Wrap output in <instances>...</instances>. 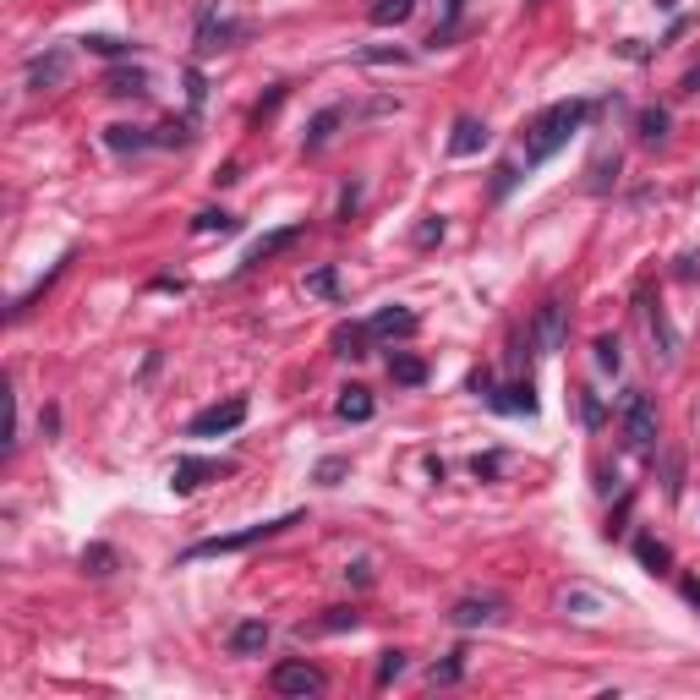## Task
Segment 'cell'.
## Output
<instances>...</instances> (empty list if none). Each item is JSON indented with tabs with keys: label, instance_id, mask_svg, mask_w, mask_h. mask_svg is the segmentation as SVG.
I'll return each instance as SVG.
<instances>
[{
	"label": "cell",
	"instance_id": "obj_45",
	"mask_svg": "<svg viewBox=\"0 0 700 700\" xmlns=\"http://www.w3.org/2000/svg\"><path fill=\"white\" fill-rule=\"evenodd\" d=\"M700 274V252H684L679 258V279H695Z\"/></svg>",
	"mask_w": 700,
	"mask_h": 700
},
{
	"label": "cell",
	"instance_id": "obj_46",
	"mask_svg": "<svg viewBox=\"0 0 700 700\" xmlns=\"http://www.w3.org/2000/svg\"><path fill=\"white\" fill-rule=\"evenodd\" d=\"M356 203H361V186H345V197H340V214L350 219V214H356Z\"/></svg>",
	"mask_w": 700,
	"mask_h": 700
},
{
	"label": "cell",
	"instance_id": "obj_42",
	"mask_svg": "<svg viewBox=\"0 0 700 700\" xmlns=\"http://www.w3.org/2000/svg\"><path fill=\"white\" fill-rule=\"evenodd\" d=\"M361 61H367V66H378V61H394V66H400V61H411V55H405V50H361Z\"/></svg>",
	"mask_w": 700,
	"mask_h": 700
},
{
	"label": "cell",
	"instance_id": "obj_36",
	"mask_svg": "<svg viewBox=\"0 0 700 700\" xmlns=\"http://www.w3.org/2000/svg\"><path fill=\"white\" fill-rule=\"evenodd\" d=\"M460 673H465V651H454L449 662H438V668H433V684H460Z\"/></svg>",
	"mask_w": 700,
	"mask_h": 700
},
{
	"label": "cell",
	"instance_id": "obj_38",
	"mask_svg": "<svg viewBox=\"0 0 700 700\" xmlns=\"http://www.w3.org/2000/svg\"><path fill=\"white\" fill-rule=\"evenodd\" d=\"M662 493H668V498L684 493V460H679V454H668V482H662Z\"/></svg>",
	"mask_w": 700,
	"mask_h": 700
},
{
	"label": "cell",
	"instance_id": "obj_3",
	"mask_svg": "<svg viewBox=\"0 0 700 700\" xmlns=\"http://www.w3.org/2000/svg\"><path fill=\"white\" fill-rule=\"evenodd\" d=\"M268 684H274V695H323L329 690V673L318 668V662L307 657H290V662H274V673H268Z\"/></svg>",
	"mask_w": 700,
	"mask_h": 700
},
{
	"label": "cell",
	"instance_id": "obj_28",
	"mask_svg": "<svg viewBox=\"0 0 700 700\" xmlns=\"http://www.w3.org/2000/svg\"><path fill=\"white\" fill-rule=\"evenodd\" d=\"M115 564H121V558H115V547H104V542L83 547V569H88V575H115Z\"/></svg>",
	"mask_w": 700,
	"mask_h": 700
},
{
	"label": "cell",
	"instance_id": "obj_19",
	"mask_svg": "<svg viewBox=\"0 0 700 700\" xmlns=\"http://www.w3.org/2000/svg\"><path fill=\"white\" fill-rule=\"evenodd\" d=\"M340 121H345V110H340V104L318 110V115H312V126H307V137H301V148H307V154H318V148L334 137V126H340Z\"/></svg>",
	"mask_w": 700,
	"mask_h": 700
},
{
	"label": "cell",
	"instance_id": "obj_41",
	"mask_svg": "<svg viewBox=\"0 0 700 700\" xmlns=\"http://www.w3.org/2000/svg\"><path fill=\"white\" fill-rule=\"evenodd\" d=\"M608 175H618V154L597 165V175H591V192H608Z\"/></svg>",
	"mask_w": 700,
	"mask_h": 700
},
{
	"label": "cell",
	"instance_id": "obj_17",
	"mask_svg": "<svg viewBox=\"0 0 700 700\" xmlns=\"http://www.w3.org/2000/svg\"><path fill=\"white\" fill-rule=\"evenodd\" d=\"M334 411H340V422H372V394L361 389V383H350V389H340V400H334Z\"/></svg>",
	"mask_w": 700,
	"mask_h": 700
},
{
	"label": "cell",
	"instance_id": "obj_5",
	"mask_svg": "<svg viewBox=\"0 0 700 700\" xmlns=\"http://www.w3.org/2000/svg\"><path fill=\"white\" fill-rule=\"evenodd\" d=\"M618 422H624V438L635 443V449H651V443H657V405H651L640 389H624V400H618Z\"/></svg>",
	"mask_w": 700,
	"mask_h": 700
},
{
	"label": "cell",
	"instance_id": "obj_40",
	"mask_svg": "<svg viewBox=\"0 0 700 700\" xmlns=\"http://www.w3.org/2000/svg\"><path fill=\"white\" fill-rule=\"evenodd\" d=\"M345 471H350L345 460H323V465H318V482H323V487H334V482H340Z\"/></svg>",
	"mask_w": 700,
	"mask_h": 700
},
{
	"label": "cell",
	"instance_id": "obj_24",
	"mask_svg": "<svg viewBox=\"0 0 700 700\" xmlns=\"http://www.w3.org/2000/svg\"><path fill=\"white\" fill-rule=\"evenodd\" d=\"M104 88H110L115 99H126V93H148V72L143 66H121V72L104 77Z\"/></svg>",
	"mask_w": 700,
	"mask_h": 700
},
{
	"label": "cell",
	"instance_id": "obj_44",
	"mask_svg": "<svg viewBox=\"0 0 700 700\" xmlns=\"http://www.w3.org/2000/svg\"><path fill=\"white\" fill-rule=\"evenodd\" d=\"M515 165H498V181H493V197H509V186H515Z\"/></svg>",
	"mask_w": 700,
	"mask_h": 700
},
{
	"label": "cell",
	"instance_id": "obj_9",
	"mask_svg": "<svg viewBox=\"0 0 700 700\" xmlns=\"http://www.w3.org/2000/svg\"><path fill=\"white\" fill-rule=\"evenodd\" d=\"M66 72H72V55L66 50H50V55H33L28 61V88L44 93V88H61Z\"/></svg>",
	"mask_w": 700,
	"mask_h": 700
},
{
	"label": "cell",
	"instance_id": "obj_4",
	"mask_svg": "<svg viewBox=\"0 0 700 700\" xmlns=\"http://www.w3.org/2000/svg\"><path fill=\"white\" fill-rule=\"evenodd\" d=\"M247 33H252L247 22L225 17L219 6H203V17H197V55H219V50H230V44H241Z\"/></svg>",
	"mask_w": 700,
	"mask_h": 700
},
{
	"label": "cell",
	"instance_id": "obj_29",
	"mask_svg": "<svg viewBox=\"0 0 700 700\" xmlns=\"http://www.w3.org/2000/svg\"><path fill=\"white\" fill-rule=\"evenodd\" d=\"M318 629H323V635H345V629H361V613L356 608H329L318 618Z\"/></svg>",
	"mask_w": 700,
	"mask_h": 700
},
{
	"label": "cell",
	"instance_id": "obj_15",
	"mask_svg": "<svg viewBox=\"0 0 700 700\" xmlns=\"http://www.w3.org/2000/svg\"><path fill=\"white\" fill-rule=\"evenodd\" d=\"M263 646H268V624H263V618H247V624L230 629V657H258Z\"/></svg>",
	"mask_w": 700,
	"mask_h": 700
},
{
	"label": "cell",
	"instance_id": "obj_16",
	"mask_svg": "<svg viewBox=\"0 0 700 700\" xmlns=\"http://www.w3.org/2000/svg\"><path fill=\"white\" fill-rule=\"evenodd\" d=\"M389 378L400 383V389H422V383H427V361L411 356V350H394V356H389Z\"/></svg>",
	"mask_w": 700,
	"mask_h": 700
},
{
	"label": "cell",
	"instance_id": "obj_20",
	"mask_svg": "<svg viewBox=\"0 0 700 700\" xmlns=\"http://www.w3.org/2000/svg\"><path fill=\"white\" fill-rule=\"evenodd\" d=\"M301 241V225H285V230H268L263 241H252V252H247V263H268L274 252H285V247H296Z\"/></svg>",
	"mask_w": 700,
	"mask_h": 700
},
{
	"label": "cell",
	"instance_id": "obj_7",
	"mask_svg": "<svg viewBox=\"0 0 700 700\" xmlns=\"http://www.w3.org/2000/svg\"><path fill=\"white\" fill-rule=\"evenodd\" d=\"M241 422H247V400H219L186 422V438H219V433H236Z\"/></svg>",
	"mask_w": 700,
	"mask_h": 700
},
{
	"label": "cell",
	"instance_id": "obj_2",
	"mask_svg": "<svg viewBox=\"0 0 700 700\" xmlns=\"http://www.w3.org/2000/svg\"><path fill=\"white\" fill-rule=\"evenodd\" d=\"M307 515H279V520H263V525H247V531H230V536H203V542H192L181 553V564H197V558H219V553H247V547H258L268 542V536H279V531H290V525H301Z\"/></svg>",
	"mask_w": 700,
	"mask_h": 700
},
{
	"label": "cell",
	"instance_id": "obj_21",
	"mask_svg": "<svg viewBox=\"0 0 700 700\" xmlns=\"http://www.w3.org/2000/svg\"><path fill=\"white\" fill-rule=\"evenodd\" d=\"M192 230H197V236H236L241 219H236V214H225V208H203V214L192 219Z\"/></svg>",
	"mask_w": 700,
	"mask_h": 700
},
{
	"label": "cell",
	"instance_id": "obj_8",
	"mask_svg": "<svg viewBox=\"0 0 700 700\" xmlns=\"http://www.w3.org/2000/svg\"><path fill=\"white\" fill-rule=\"evenodd\" d=\"M230 471H236L230 460H175L170 493H197L203 482H214V476H230Z\"/></svg>",
	"mask_w": 700,
	"mask_h": 700
},
{
	"label": "cell",
	"instance_id": "obj_43",
	"mask_svg": "<svg viewBox=\"0 0 700 700\" xmlns=\"http://www.w3.org/2000/svg\"><path fill=\"white\" fill-rule=\"evenodd\" d=\"M203 72H197V66H192V72H186V99H192V110H197V104H203Z\"/></svg>",
	"mask_w": 700,
	"mask_h": 700
},
{
	"label": "cell",
	"instance_id": "obj_33",
	"mask_svg": "<svg viewBox=\"0 0 700 700\" xmlns=\"http://www.w3.org/2000/svg\"><path fill=\"white\" fill-rule=\"evenodd\" d=\"M580 416H586V427H591V433H597V427L608 422V405H602V400H597V394H591V389H580Z\"/></svg>",
	"mask_w": 700,
	"mask_h": 700
},
{
	"label": "cell",
	"instance_id": "obj_23",
	"mask_svg": "<svg viewBox=\"0 0 700 700\" xmlns=\"http://www.w3.org/2000/svg\"><path fill=\"white\" fill-rule=\"evenodd\" d=\"M635 132H640V143H662V137H668V110H662V104H646V110L635 115Z\"/></svg>",
	"mask_w": 700,
	"mask_h": 700
},
{
	"label": "cell",
	"instance_id": "obj_32",
	"mask_svg": "<svg viewBox=\"0 0 700 700\" xmlns=\"http://www.w3.org/2000/svg\"><path fill=\"white\" fill-rule=\"evenodd\" d=\"M400 673H405V651H383L378 657V690H389Z\"/></svg>",
	"mask_w": 700,
	"mask_h": 700
},
{
	"label": "cell",
	"instance_id": "obj_30",
	"mask_svg": "<svg viewBox=\"0 0 700 700\" xmlns=\"http://www.w3.org/2000/svg\"><path fill=\"white\" fill-rule=\"evenodd\" d=\"M651 340H657L662 356H673V350H679V334H673V323L662 318V307H651Z\"/></svg>",
	"mask_w": 700,
	"mask_h": 700
},
{
	"label": "cell",
	"instance_id": "obj_1",
	"mask_svg": "<svg viewBox=\"0 0 700 700\" xmlns=\"http://www.w3.org/2000/svg\"><path fill=\"white\" fill-rule=\"evenodd\" d=\"M586 121H591V99H558V104H547V110L525 126V143H520L525 148V165H547V159H553Z\"/></svg>",
	"mask_w": 700,
	"mask_h": 700
},
{
	"label": "cell",
	"instance_id": "obj_25",
	"mask_svg": "<svg viewBox=\"0 0 700 700\" xmlns=\"http://www.w3.org/2000/svg\"><path fill=\"white\" fill-rule=\"evenodd\" d=\"M416 11V0H372V11L367 17L378 22V28H394V22H405Z\"/></svg>",
	"mask_w": 700,
	"mask_h": 700
},
{
	"label": "cell",
	"instance_id": "obj_34",
	"mask_svg": "<svg viewBox=\"0 0 700 700\" xmlns=\"http://www.w3.org/2000/svg\"><path fill=\"white\" fill-rule=\"evenodd\" d=\"M83 44H88L93 55H126V50H132V44H126V39H110V33H88Z\"/></svg>",
	"mask_w": 700,
	"mask_h": 700
},
{
	"label": "cell",
	"instance_id": "obj_35",
	"mask_svg": "<svg viewBox=\"0 0 700 700\" xmlns=\"http://www.w3.org/2000/svg\"><path fill=\"white\" fill-rule=\"evenodd\" d=\"M471 471H476V482H493V476L504 471V454H498V449H493V454H476Z\"/></svg>",
	"mask_w": 700,
	"mask_h": 700
},
{
	"label": "cell",
	"instance_id": "obj_6",
	"mask_svg": "<svg viewBox=\"0 0 700 700\" xmlns=\"http://www.w3.org/2000/svg\"><path fill=\"white\" fill-rule=\"evenodd\" d=\"M564 329H569V307L558 296H547L531 318V350L536 356H558L564 350Z\"/></svg>",
	"mask_w": 700,
	"mask_h": 700
},
{
	"label": "cell",
	"instance_id": "obj_12",
	"mask_svg": "<svg viewBox=\"0 0 700 700\" xmlns=\"http://www.w3.org/2000/svg\"><path fill=\"white\" fill-rule=\"evenodd\" d=\"M487 148V121H476V115H460L454 121V137H449V154L454 159H471Z\"/></svg>",
	"mask_w": 700,
	"mask_h": 700
},
{
	"label": "cell",
	"instance_id": "obj_11",
	"mask_svg": "<svg viewBox=\"0 0 700 700\" xmlns=\"http://www.w3.org/2000/svg\"><path fill=\"white\" fill-rule=\"evenodd\" d=\"M416 329H422V318H416L411 307H383L378 318H372V334H378V340H411Z\"/></svg>",
	"mask_w": 700,
	"mask_h": 700
},
{
	"label": "cell",
	"instance_id": "obj_47",
	"mask_svg": "<svg viewBox=\"0 0 700 700\" xmlns=\"http://www.w3.org/2000/svg\"><path fill=\"white\" fill-rule=\"evenodd\" d=\"M679 591H684V602H690V608H700V580H679Z\"/></svg>",
	"mask_w": 700,
	"mask_h": 700
},
{
	"label": "cell",
	"instance_id": "obj_26",
	"mask_svg": "<svg viewBox=\"0 0 700 700\" xmlns=\"http://www.w3.org/2000/svg\"><path fill=\"white\" fill-rule=\"evenodd\" d=\"M591 350H597V367H602V372H618V367H624V345H618V334H597V340H591Z\"/></svg>",
	"mask_w": 700,
	"mask_h": 700
},
{
	"label": "cell",
	"instance_id": "obj_22",
	"mask_svg": "<svg viewBox=\"0 0 700 700\" xmlns=\"http://www.w3.org/2000/svg\"><path fill=\"white\" fill-rule=\"evenodd\" d=\"M635 558L651 569V575H668V564H673L668 542H657V536H635Z\"/></svg>",
	"mask_w": 700,
	"mask_h": 700
},
{
	"label": "cell",
	"instance_id": "obj_39",
	"mask_svg": "<svg viewBox=\"0 0 700 700\" xmlns=\"http://www.w3.org/2000/svg\"><path fill=\"white\" fill-rule=\"evenodd\" d=\"M433 241H443V219H438V214L427 219L422 230H416V247H433Z\"/></svg>",
	"mask_w": 700,
	"mask_h": 700
},
{
	"label": "cell",
	"instance_id": "obj_18",
	"mask_svg": "<svg viewBox=\"0 0 700 700\" xmlns=\"http://www.w3.org/2000/svg\"><path fill=\"white\" fill-rule=\"evenodd\" d=\"M159 137H148L143 126H110V132H104V148H110V154H143V148H154Z\"/></svg>",
	"mask_w": 700,
	"mask_h": 700
},
{
	"label": "cell",
	"instance_id": "obj_10",
	"mask_svg": "<svg viewBox=\"0 0 700 700\" xmlns=\"http://www.w3.org/2000/svg\"><path fill=\"white\" fill-rule=\"evenodd\" d=\"M498 613H504V602H498V597H460L449 608V624L454 629H476V624H493Z\"/></svg>",
	"mask_w": 700,
	"mask_h": 700
},
{
	"label": "cell",
	"instance_id": "obj_31",
	"mask_svg": "<svg viewBox=\"0 0 700 700\" xmlns=\"http://www.w3.org/2000/svg\"><path fill=\"white\" fill-rule=\"evenodd\" d=\"M307 290H312V296H340V268H312V274H307Z\"/></svg>",
	"mask_w": 700,
	"mask_h": 700
},
{
	"label": "cell",
	"instance_id": "obj_37",
	"mask_svg": "<svg viewBox=\"0 0 700 700\" xmlns=\"http://www.w3.org/2000/svg\"><path fill=\"white\" fill-rule=\"evenodd\" d=\"M186 143H192V126L186 121H170L165 132H159V148H186Z\"/></svg>",
	"mask_w": 700,
	"mask_h": 700
},
{
	"label": "cell",
	"instance_id": "obj_14",
	"mask_svg": "<svg viewBox=\"0 0 700 700\" xmlns=\"http://www.w3.org/2000/svg\"><path fill=\"white\" fill-rule=\"evenodd\" d=\"M493 411H504V416H536V389H531V378L525 383H509L504 394H493Z\"/></svg>",
	"mask_w": 700,
	"mask_h": 700
},
{
	"label": "cell",
	"instance_id": "obj_48",
	"mask_svg": "<svg viewBox=\"0 0 700 700\" xmlns=\"http://www.w3.org/2000/svg\"><path fill=\"white\" fill-rule=\"evenodd\" d=\"M679 88H684V93H700V66H690V72H684Z\"/></svg>",
	"mask_w": 700,
	"mask_h": 700
},
{
	"label": "cell",
	"instance_id": "obj_13",
	"mask_svg": "<svg viewBox=\"0 0 700 700\" xmlns=\"http://www.w3.org/2000/svg\"><path fill=\"white\" fill-rule=\"evenodd\" d=\"M329 345H334V356L361 361V356H367V345H372V323H340Z\"/></svg>",
	"mask_w": 700,
	"mask_h": 700
},
{
	"label": "cell",
	"instance_id": "obj_27",
	"mask_svg": "<svg viewBox=\"0 0 700 700\" xmlns=\"http://www.w3.org/2000/svg\"><path fill=\"white\" fill-rule=\"evenodd\" d=\"M460 17H465V0H443V28H433V39H427V44H433V50H438V44H449L454 33H460Z\"/></svg>",
	"mask_w": 700,
	"mask_h": 700
}]
</instances>
